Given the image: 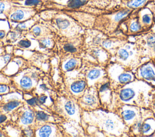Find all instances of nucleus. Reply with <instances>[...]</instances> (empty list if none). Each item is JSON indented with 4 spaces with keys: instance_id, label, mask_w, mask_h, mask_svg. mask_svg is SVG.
<instances>
[{
    "instance_id": "nucleus-1",
    "label": "nucleus",
    "mask_w": 155,
    "mask_h": 137,
    "mask_svg": "<svg viewBox=\"0 0 155 137\" xmlns=\"http://www.w3.org/2000/svg\"><path fill=\"white\" fill-rule=\"evenodd\" d=\"M82 125L85 130L94 128L103 133L110 135H120L125 128L123 121L118 116L102 109L83 111Z\"/></svg>"
},
{
    "instance_id": "nucleus-19",
    "label": "nucleus",
    "mask_w": 155,
    "mask_h": 137,
    "mask_svg": "<svg viewBox=\"0 0 155 137\" xmlns=\"http://www.w3.org/2000/svg\"><path fill=\"white\" fill-rule=\"evenodd\" d=\"M11 45L13 46L14 51H33L40 49L38 40L28 33Z\"/></svg>"
},
{
    "instance_id": "nucleus-39",
    "label": "nucleus",
    "mask_w": 155,
    "mask_h": 137,
    "mask_svg": "<svg viewBox=\"0 0 155 137\" xmlns=\"http://www.w3.org/2000/svg\"><path fill=\"white\" fill-rule=\"evenodd\" d=\"M130 28V30L131 31H133V32L138 31L139 30H140L141 25H140V24H139V22L138 21H135V22H133L131 24Z\"/></svg>"
},
{
    "instance_id": "nucleus-11",
    "label": "nucleus",
    "mask_w": 155,
    "mask_h": 137,
    "mask_svg": "<svg viewBox=\"0 0 155 137\" xmlns=\"http://www.w3.org/2000/svg\"><path fill=\"white\" fill-rule=\"evenodd\" d=\"M77 100L83 111H91L101 109L102 104L96 86H88Z\"/></svg>"
},
{
    "instance_id": "nucleus-16",
    "label": "nucleus",
    "mask_w": 155,
    "mask_h": 137,
    "mask_svg": "<svg viewBox=\"0 0 155 137\" xmlns=\"http://www.w3.org/2000/svg\"><path fill=\"white\" fill-rule=\"evenodd\" d=\"M74 19L85 30L94 27L96 17L91 13L81 10H64Z\"/></svg>"
},
{
    "instance_id": "nucleus-34",
    "label": "nucleus",
    "mask_w": 155,
    "mask_h": 137,
    "mask_svg": "<svg viewBox=\"0 0 155 137\" xmlns=\"http://www.w3.org/2000/svg\"><path fill=\"white\" fill-rule=\"evenodd\" d=\"M15 90L11 84H0V97Z\"/></svg>"
},
{
    "instance_id": "nucleus-2",
    "label": "nucleus",
    "mask_w": 155,
    "mask_h": 137,
    "mask_svg": "<svg viewBox=\"0 0 155 137\" xmlns=\"http://www.w3.org/2000/svg\"><path fill=\"white\" fill-rule=\"evenodd\" d=\"M39 14L58 36L70 37L85 31L82 26L64 10L46 9L40 11Z\"/></svg>"
},
{
    "instance_id": "nucleus-26",
    "label": "nucleus",
    "mask_w": 155,
    "mask_h": 137,
    "mask_svg": "<svg viewBox=\"0 0 155 137\" xmlns=\"http://www.w3.org/2000/svg\"><path fill=\"white\" fill-rule=\"evenodd\" d=\"M56 34L53 33L36 39L40 49L53 51L56 46Z\"/></svg>"
},
{
    "instance_id": "nucleus-40",
    "label": "nucleus",
    "mask_w": 155,
    "mask_h": 137,
    "mask_svg": "<svg viewBox=\"0 0 155 137\" xmlns=\"http://www.w3.org/2000/svg\"><path fill=\"white\" fill-rule=\"evenodd\" d=\"M9 30H0V43L4 44V45H5V42L6 36H7V32Z\"/></svg>"
},
{
    "instance_id": "nucleus-3",
    "label": "nucleus",
    "mask_w": 155,
    "mask_h": 137,
    "mask_svg": "<svg viewBox=\"0 0 155 137\" xmlns=\"http://www.w3.org/2000/svg\"><path fill=\"white\" fill-rule=\"evenodd\" d=\"M49 107L65 122H76L82 124L83 110L79 106L78 100L62 91L56 92Z\"/></svg>"
},
{
    "instance_id": "nucleus-32",
    "label": "nucleus",
    "mask_w": 155,
    "mask_h": 137,
    "mask_svg": "<svg viewBox=\"0 0 155 137\" xmlns=\"http://www.w3.org/2000/svg\"><path fill=\"white\" fill-rule=\"evenodd\" d=\"M13 121L11 115L0 112V127L7 128L10 126Z\"/></svg>"
},
{
    "instance_id": "nucleus-15",
    "label": "nucleus",
    "mask_w": 155,
    "mask_h": 137,
    "mask_svg": "<svg viewBox=\"0 0 155 137\" xmlns=\"http://www.w3.org/2000/svg\"><path fill=\"white\" fill-rule=\"evenodd\" d=\"M30 66L31 65L27 58L25 57L22 54H15L2 71L5 74L11 76Z\"/></svg>"
},
{
    "instance_id": "nucleus-27",
    "label": "nucleus",
    "mask_w": 155,
    "mask_h": 137,
    "mask_svg": "<svg viewBox=\"0 0 155 137\" xmlns=\"http://www.w3.org/2000/svg\"><path fill=\"white\" fill-rule=\"evenodd\" d=\"M16 4L30 7L36 9L39 13L42 10H46L45 4V2L44 0H12Z\"/></svg>"
},
{
    "instance_id": "nucleus-23",
    "label": "nucleus",
    "mask_w": 155,
    "mask_h": 137,
    "mask_svg": "<svg viewBox=\"0 0 155 137\" xmlns=\"http://www.w3.org/2000/svg\"><path fill=\"white\" fill-rule=\"evenodd\" d=\"M139 78L155 84V66L150 62L141 66L137 71Z\"/></svg>"
},
{
    "instance_id": "nucleus-13",
    "label": "nucleus",
    "mask_w": 155,
    "mask_h": 137,
    "mask_svg": "<svg viewBox=\"0 0 155 137\" xmlns=\"http://www.w3.org/2000/svg\"><path fill=\"white\" fill-rule=\"evenodd\" d=\"M83 57L77 56H64L58 57V68L61 74L78 71L82 65Z\"/></svg>"
},
{
    "instance_id": "nucleus-17",
    "label": "nucleus",
    "mask_w": 155,
    "mask_h": 137,
    "mask_svg": "<svg viewBox=\"0 0 155 137\" xmlns=\"http://www.w3.org/2000/svg\"><path fill=\"white\" fill-rule=\"evenodd\" d=\"M108 74L114 81L120 84H127L134 80V75L130 71H127L120 66H116L115 68L111 65L107 69Z\"/></svg>"
},
{
    "instance_id": "nucleus-35",
    "label": "nucleus",
    "mask_w": 155,
    "mask_h": 137,
    "mask_svg": "<svg viewBox=\"0 0 155 137\" xmlns=\"http://www.w3.org/2000/svg\"><path fill=\"white\" fill-rule=\"evenodd\" d=\"M147 0H131L127 3V6L130 8H137L143 5Z\"/></svg>"
},
{
    "instance_id": "nucleus-38",
    "label": "nucleus",
    "mask_w": 155,
    "mask_h": 137,
    "mask_svg": "<svg viewBox=\"0 0 155 137\" xmlns=\"http://www.w3.org/2000/svg\"><path fill=\"white\" fill-rule=\"evenodd\" d=\"M141 19L144 25H148L151 22V16L149 13H144L142 15Z\"/></svg>"
},
{
    "instance_id": "nucleus-8",
    "label": "nucleus",
    "mask_w": 155,
    "mask_h": 137,
    "mask_svg": "<svg viewBox=\"0 0 155 137\" xmlns=\"http://www.w3.org/2000/svg\"><path fill=\"white\" fill-rule=\"evenodd\" d=\"M12 119V123L9 127L16 130L18 134L28 127H35V109L25 102L14 113Z\"/></svg>"
},
{
    "instance_id": "nucleus-20",
    "label": "nucleus",
    "mask_w": 155,
    "mask_h": 137,
    "mask_svg": "<svg viewBox=\"0 0 155 137\" xmlns=\"http://www.w3.org/2000/svg\"><path fill=\"white\" fill-rule=\"evenodd\" d=\"M133 130L136 133L143 135L145 136H153L155 132V119L148 118L137 120L133 124Z\"/></svg>"
},
{
    "instance_id": "nucleus-24",
    "label": "nucleus",
    "mask_w": 155,
    "mask_h": 137,
    "mask_svg": "<svg viewBox=\"0 0 155 137\" xmlns=\"http://www.w3.org/2000/svg\"><path fill=\"white\" fill-rule=\"evenodd\" d=\"M62 124L68 137L87 136L85 130L81 123L76 122H64Z\"/></svg>"
},
{
    "instance_id": "nucleus-37",
    "label": "nucleus",
    "mask_w": 155,
    "mask_h": 137,
    "mask_svg": "<svg viewBox=\"0 0 155 137\" xmlns=\"http://www.w3.org/2000/svg\"><path fill=\"white\" fill-rule=\"evenodd\" d=\"M11 77L5 74L2 71H0V84H11Z\"/></svg>"
},
{
    "instance_id": "nucleus-46",
    "label": "nucleus",
    "mask_w": 155,
    "mask_h": 137,
    "mask_svg": "<svg viewBox=\"0 0 155 137\" xmlns=\"http://www.w3.org/2000/svg\"><path fill=\"white\" fill-rule=\"evenodd\" d=\"M153 134H154V135H153V136H155V132H154V133Z\"/></svg>"
},
{
    "instance_id": "nucleus-45",
    "label": "nucleus",
    "mask_w": 155,
    "mask_h": 137,
    "mask_svg": "<svg viewBox=\"0 0 155 137\" xmlns=\"http://www.w3.org/2000/svg\"><path fill=\"white\" fill-rule=\"evenodd\" d=\"M154 51L155 52V45L154 46Z\"/></svg>"
},
{
    "instance_id": "nucleus-29",
    "label": "nucleus",
    "mask_w": 155,
    "mask_h": 137,
    "mask_svg": "<svg viewBox=\"0 0 155 137\" xmlns=\"http://www.w3.org/2000/svg\"><path fill=\"white\" fill-rule=\"evenodd\" d=\"M5 48L6 52L0 55V71H2L7 65L15 54L12 45H6Z\"/></svg>"
},
{
    "instance_id": "nucleus-22",
    "label": "nucleus",
    "mask_w": 155,
    "mask_h": 137,
    "mask_svg": "<svg viewBox=\"0 0 155 137\" xmlns=\"http://www.w3.org/2000/svg\"><path fill=\"white\" fill-rule=\"evenodd\" d=\"M139 110L136 107L126 104L122 109L121 116L127 125L134 124L139 120Z\"/></svg>"
},
{
    "instance_id": "nucleus-12",
    "label": "nucleus",
    "mask_w": 155,
    "mask_h": 137,
    "mask_svg": "<svg viewBox=\"0 0 155 137\" xmlns=\"http://www.w3.org/2000/svg\"><path fill=\"white\" fill-rule=\"evenodd\" d=\"M35 137H68L62 123H47L36 128Z\"/></svg>"
},
{
    "instance_id": "nucleus-9",
    "label": "nucleus",
    "mask_w": 155,
    "mask_h": 137,
    "mask_svg": "<svg viewBox=\"0 0 155 137\" xmlns=\"http://www.w3.org/2000/svg\"><path fill=\"white\" fill-rule=\"evenodd\" d=\"M78 72L85 78L88 86H96L103 83L101 81L105 76V71L93 61L83 58L82 65Z\"/></svg>"
},
{
    "instance_id": "nucleus-36",
    "label": "nucleus",
    "mask_w": 155,
    "mask_h": 137,
    "mask_svg": "<svg viewBox=\"0 0 155 137\" xmlns=\"http://www.w3.org/2000/svg\"><path fill=\"white\" fill-rule=\"evenodd\" d=\"M130 10L128 9H125L122 10V11H120L118 12L114 16V19L116 22H119L122 21L123 19H124L130 13Z\"/></svg>"
},
{
    "instance_id": "nucleus-44",
    "label": "nucleus",
    "mask_w": 155,
    "mask_h": 137,
    "mask_svg": "<svg viewBox=\"0 0 155 137\" xmlns=\"http://www.w3.org/2000/svg\"><path fill=\"white\" fill-rule=\"evenodd\" d=\"M5 52H6L5 46L4 44L0 43V55L4 54Z\"/></svg>"
},
{
    "instance_id": "nucleus-31",
    "label": "nucleus",
    "mask_w": 155,
    "mask_h": 137,
    "mask_svg": "<svg viewBox=\"0 0 155 137\" xmlns=\"http://www.w3.org/2000/svg\"><path fill=\"white\" fill-rule=\"evenodd\" d=\"M45 2L46 9H58L65 5L69 0H44Z\"/></svg>"
},
{
    "instance_id": "nucleus-6",
    "label": "nucleus",
    "mask_w": 155,
    "mask_h": 137,
    "mask_svg": "<svg viewBox=\"0 0 155 137\" xmlns=\"http://www.w3.org/2000/svg\"><path fill=\"white\" fill-rule=\"evenodd\" d=\"M150 88L149 85L142 81H132L121 88L118 94L119 98L126 104H139L138 101L143 98V94H147L148 89Z\"/></svg>"
},
{
    "instance_id": "nucleus-43",
    "label": "nucleus",
    "mask_w": 155,
    "mask_h": 137,
    "mask_svg": "<svg viewBox=\"0 0 155 137\" xmlns=\"http://www.w3.org/2000/svg\"><path fill=\"white\" fill-rule=\"evenodd\" d=\"M151 104L152 109H153V110L154 111V114H155V94H154V95L152 96Z\"/></svg>"
},
{
    "instance_id": "nucleus-18",
    "label": "nucleus",
    "mask_w": 155,
    "mask_h": 137,
    "mask_svg": "<svg viewBox=\"0 0 155 137\" xmlns=\"http://www.w3.org/2000/svg\"><path fill=\"white\" fill-rule=\"evenodd\" d=\"M65 121L61 117L51 111L35 109L36 128L47 123H63Z\"/></svg>"
},
{
    "instance_id": "nucleus-28",
    "label": "nucleus",
    "mask_w": 155,
    "mask_h": 137,
    "mask_svg": "<svg viewBox=\"0 0 155 137\" xmlns=\"http://www.w3.org/2000/svg\"><path fill=\"white\" fill-rule=\"evenodd\" d=\"M27 33L28 31H22L19 30L10 28V30L7 32L6 36L5 45L14 44Z\"/></svg>"
},
{
    "instance_id": "nucleus-14",
    "label": "nucleus",
    "mask_w": 155,
    "mask_h": 137,
    "mask_svg": "<svg viewBox=\"0 0 155 137\" xmlns=\"http://www.w3.org/2000/svg\"><path fill=\"white\" fill-rule=\"evenodd\" d=\"M39 11L33 8L24 7L15 3L7 14V20L12 22H23L28 20L37 14Z\"/></svg>"
},
{
    "instance_id": "nucleus-41",
    "label": "nucleus",
    "mask_w": 155,
    "mask_h": 137,
    "mask_svg": "<svg viewBox=\"0 0 155 137\" xmlns=\"http://www.w3.org/2000/svg\"><path fill=\"white\" fill-rule=\"evenodd\" d=\"M147 44L148 46L152 47L155 45V34L150 35L147 39Z\"/></svg>"
},
{
    "instance_id": "nucleus-30",
    "label": "nucleus",
    "mask_w": 155,
    "mask_h": 137,
    "mask_svg": "<svg viewBox=\"0 0 155 137\" xmlns=\"http://www.w3.org/2000/svg\"><path fill=\"white\" fill-rule=\"evenodd\" d=\"M14 4L12 0H0V19H7V14Z\"/></svg>"
},
{
    "instance_id": "nucleus-33",
    "label": "nucleus",
    "mask_w": 155,
    "mask_h": 137,
    "mask_svg": "<svg viewBox=\"0 0 155 137\" xmlns=\"http://www.w3.org/2000/svg\"><path fill=\"white\" fill-rule=\"evenodd\" d=\"M130 46H126L125 48H120L118 51L117 54L119 59H120L122 61H127L129 58L130 54H132L133 53L130 51L129 53Z\"/></svg>"
},
{
    "instance_id": "nucleus-5",
    "label": "nucleus",
    "mask_w": 155,
    "mask_h": 137,
    "mask_svg": "<svg viewBox=\"0 0 155 137\" xmlns=\"http://www.w3.org/2000/svg\"><path fill=\"white\" fill-rule=\"evenodd\" d=\"M85 48V33L70 37L56 35V46L53 51L58 57L68 55L83 57Z\"/></svg>"
},
{
    "instance_id": "nucleus-4",
    "label": "nucleus",
    "mask_w": 155,
    "mask_h": 137,
    "mask_svg": "<svg viewBox=\"0 0 155 137\" xmlns=\"http://www.w3.org/2000/svg\"><path fill=\"white\" fill-rule=\"evenodd\" d=\"M46 76L45 71L35 66H30L11 75L13 88L18 91L31 93L38 86L40 81Z\"/></svg>"
},
{
    "instance_id": "nucleus-10",
    "label": "nucleus",
    "mask_w": 155,
    "mask_h": 137,
    "mask_svg": "<svg viewBox=\"0 0 155 137\" xmlns=\"http://www.w3.org/2000/svg\"><path fill=\"white\" fill-rule=\"evenodd\" d=\"M25 103L23 93L14 90L0 97V112L12 116Z\"/></svg>"
},
{
    "instance_id": "nucleus-7",
    "label": "nucleus",
    "mask_w": 155,
    "mask_h": 137,
    "mask_svg": "<svg viewBox=\"0 0 155 137\" xmlns=\"http://www.w3.org/2000/svg\"><path fill=\"white\" fill-rule=\"evenodd\" d=\"M61 78L62 86L60 90L76 99L81 96L88 87L85 78L79 72L76 76L70 75L69 74H61Z\"/></svg>"
},
{
    "instance_id": "nucleus-25",
    "label": "nucleus",
    "mask_w": 155,
    "mask_h": 137,
    "mask_svg": "<svg viewBox=\"0 0 155 137\" xmlns=\"http://www.w3.org/2000/svg\"><path fill=\"white\" fill-rule=\"evenodd\" d=\"M39 19H40V16L38 13L33 18L23 22H12L8 21L9 22V25L10 28L19 30L22 31H28L31 28V27L33 25H35Z\"/></svg>"
},
{
    "instance_id": "nucleus-42",
    "label": "nucleus",
    "mask_w": 155,
    "mask_h": 137,
    "mask_svg": "<svg viewBox=\"0 0 155 137\" xmlns=\"http://www.w3.org/2000/svg\"><path fill=\"white\" fill-rule=\"evenodd\" d=\"M9 133L6 128L0 127V137H9Z\"/></svg>"
},
{
    "instance_id": "nucleus-21",
    "label": "nucleus",
    "mask_w": 155,
    "mask_h": 137,
    "mask_svg": "<svg viewBox=\"0 0 155 137\" xmlns=\"http://www.w3.org/2000/svg\"><path fill=\"white\" fill-rule=\"evenodd\" d=\"M54 33L47 24L41 18L40 19L33 25L28 31V34L35 39Z\"/></svg>"
}]
</instances>
